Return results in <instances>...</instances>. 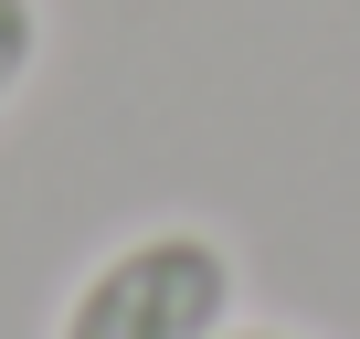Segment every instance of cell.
Here are the masks:
<instances>
[{"label":"cell","instance_id":"1","mask_svg":"<svg viewBox=\"0 0 360 339\" xmlns=\"http://www.w3.org/2000/svg\"><path fill=\"white\" fill-rule=\"evenodd\" d=\"M223 328H233V255L191 223H159L96 255L53 318V339H223Z\"/></svg>","mask_w":360,"mask_h":339},{"label":"cell","instance_id":"2","mask_svg":"<svg viewBox=\"0 0 360 339\" xmlns=\"http://www.w3.org/2000/svg\"><path fill=\"white\" fill-rule=\"evenodd\" d=\"M32 53H43V11L32 0H0V106L32 85Z\"/></svg>","mask_w":360,"mask_h":339},{"label":"cell","instance_id":"3","mask_svg":"<svg viewBox=\"0 0 360 339\" xmlns=\"http://www.w3.org/2000/svg\"><path fill=\"white\" fill-rule=\"evenodd\" d=\"M223 339H297V328H223Z\"/></svg>","mask_w":360,"mask_h":339}]
</instances>
